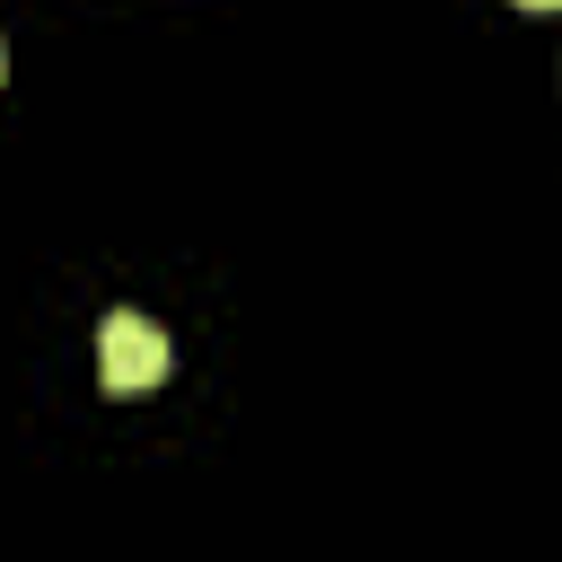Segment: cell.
I'll use <instances>...</instances> for the list:
<instances>
[{
	"label": "cell",
	"mask_w": 562,
	"mask_h": 562,
	"mask_svg": "<svg viewBox=\"0 0 562 562\" xmlns=\"http://www.w3.org/2000/svg\"><path fill=\"white\" fill-rule=\"evenodd\" d=\"M167 334L149 325V316H132V307H114L105 325H97V378L114 386V395H140V386H158L167 378Z\"/></svg>",
	"instance_id": "1"
},
{
	"label": "cell",
	"mask_w": 562,
	"mask_h": 562,
	"mask_svg": "<svg viewBox=\"0 0 562 562\" xmlns=\"http://www.w3.org/2000/svg\"><path fill=\"white\" fill-rule=\"evenodd\" d=\"M518 9H562V0H518Z\"/></svg>",
	"instance_id": "2"
}]
</instances>
